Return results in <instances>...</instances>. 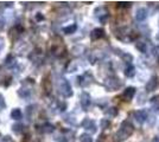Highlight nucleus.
I'll list each match as a JSON object with an SVG mask.
<instances>
[{
    "label": "nucleus",
    "instance_id": "obj_5",
    "mask_svg": "<svg viewBox=\"0 0 159 142\" xmlns=\"http://www.w3.org/2000/svg\"><path fill=\"white\" fill-rule=\"evenodd\" d=\"M105 34V31L102 28H95L93 32H91V39H99V38H102Z\"/></svg>",
    "mask_w": 159,
    "mask_h": 142
},
{
    "label": "nucleus",
    "instance_id": "obj_8",
    "mask_svg": "<svg viewBox=\"0 0 159 142\" xmlns=\"http://www.w3.org/2000/svg\"><path fill=\"white\" fill-rule=\"evenodd\" d=\"M11 116H12V118H14V120H19V118H22V113H20L19 109H13Z\"/></svg>",
    "mask_w": 159,
    "mask_h": 142
},
{
    "label": "nucleus",
    "instance_id": "obj_12",
    "mask_svg": "<svg viewBox=\"0 0 159 142\" xmlns=\"http://www.w3.org/2000/svg\"><path fill=\"white\" fill-rule=\"evenodd\" d=\"M81 142H91V139L88 135H82L81 136Z\"/></svg>",
    "mask_w": 159,
    "mask_h": 142
},
{
    "label": "nucleus",
    "instance_id": "obj_3",
    "mask_svg": "<svg viewBox=\"0 0 159 142\" xmlns=\"http://www.w3.org/2000/svg\"><path fill=\"white\" fill-rule=\"evenodd\" d=\"M157 84H158L157 77H156V76H153V77H152V78L148 81V83H147V85H146V89H147V91H153V90L156 89Z\"/></svg>",
    "mask_w": 159,
    "mask_h": 142
},
{
    "label": "nucleus",
    "instance_id": "obj_2",
    "mask_svg": "<svg viewBox=\"0 0 159 142\" xmlns=\"http://www.w3.org/2000/svg\"><path fill=\"white\" fill-rule=\"evenodd\" d=\"M134 116H136L138 123H139V124H142V123L146 121V118H147V114H146L144 110H138V111L134 113Z\"/></svg>",
    "mask_w": 159,
    "mask_h": 142
},
{
    "label": "nucleus",
    "instance_id": "obj_11",
    "mask_svg": "<svg viewBox=\"0 0 159 142\" xmlns=\"http://www.w3.org/2000/svg\"><path fill=\"white\" fill-rule=\"evenodd\" d=\"M136 49H139L141 52H145V51H146V46H145L144 43H139V44L136 45Z\"/></svg>",
    "mask_w": 159,
    "mask_h": 142
},
{
    "label": "nucleus",
    "instance_id": "obj_4",
    "mask_svg": "<svg viewBox=\"0 0 159 142\" xmlns=\"http://www.w3.org/2000/svg\"><path fill=\"white\" fill-rule=\"evenodd\" d=\"M136 94V89L133 88V87H131V88H127L126 90H125V93H124V98H126L127 101H130V99H132L133 98V96Z\"/></svg>",
    "mask_w": 159,
    "mask_h": 142
},
{
    "label": "nucleus",
    "instance_id": "obj_9",
    "mask_svg": "<svg viewBox=\"0 0 159 142\" xmlns=\"http://www.w3.org/2000/svg\"><path fill=\"white\" fill-rule=\"evenodd\" d=\"M82 98H83V99L81 101V103H82L84 107H87V105L90 103V98H89V96H88L87 94H83L82 95Z\"/></svg>",
    "mask_w": 159,
    "mask_h": 142
},
{
    "label": "nucleus",
    "instance_id": "obj_1",
    "mask_svg": "<svg viewBox=\"0 0 159 142\" xmlns=\"http://www.w3.org/2000/svg\"><path fill=\"white\" fill-rule=\"evenodd\" d=\"M120 132L124 133V135L128 136V135H131V134L133 133V126H132L131 123H128V122H124Z\"/></svg>",
    "mask_w": 159,
    "mask_h": 142
},
{
    "label": "nucleus",
    "instance_id": "obj_7",
    "mask_svg": "<svg viewBox=\"0 0 159 142\" xmlns=\"http://www.w3.org/2000/svg\"><path fill=\"white\" fill-rule=\"evenodd\" d=\"M134 68L132 67V65H130V67H127L126 68V70H125V75L127 76V77H133L134 76Z\"/></svg>",
    "mask_w": 159,
    "mask_h": 142
},
{
    "label": "nucleus",
    "instance_id": "obj_15",
    "mask_svg": "<svg viewBox=\"0 0 159 142\" xmlns=\"http://www.w3.org/2000/svg\"><path fill=\"white\" fill-rule=\"evenodd\" d=\"M152 142H159V136L154 138V139H153V141H152Z\"/></svg>",
    "mask_w": 159,
    "mask_h": 142
},
{
    "label": "nucleus",
    "instance_id": "obj_10",
    "mask_svg": "<svg viewBox=\"0 0 159 142\" xmlns=\"http://www.w3.org/2000/svg\"><path fill=\"white\" fill-rule=\"evenodd\" d=\"M76 28H77V26L74 24V25H71V26L66 27V28H64V32H66L67 34H70V33H74V32L76 31Z\"/></svg>",
    "mask_w": 159,
    "mask_h": 142
},
{
    "label": "nucleus",
    "instance_id": "obj_14",
    "mask_svg": "<svg viewBox=\"0 0 159 142\" xmlns=\"http://www.w3.org/2000/svg\"><path fill=\"white\" fill-rule=\"evenodd\" d=\"M36 19H37V22H41V20H43V19H44V16H42L41 13H37Z\"/></svg>",
    "mask_w": 159,
    "mask_h": 142
},
{
    "label": "nucleus",
    "instance_id": "obj_13",
    "mask_svg": "<svg viewBox=\"0 0 159 142\" xmlns=\"http://www.w3.org/2000/svg\"><path fill=\"white\" fill-rule=\"evenodd\" d=\"M131 2H119V6L120 7H131Z\"/></svg>",
    "mask_w": 159,
    "mask_h": 142
},
{
    "label": "nucleus",
    "instance_id": "obj_6",
    "mask_svg": "<svg viewBox=\"0 0 159 142\" xmlns=\"http://www.w3.org/2000/svg\"><path fill=\"white\" fill-rule=\"evenodd\" d=\"M146 17H147V14H146V10H144V8H139V10L136 11V19H138L139 22L145 20Z\"/></svg>",
    "mask_w": 159,
    "mask_h": 142
}]
</instances>
